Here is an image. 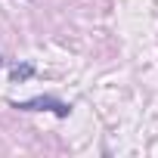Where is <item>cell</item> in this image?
I'll return each instance as SVG.
<instances>
[{"label":"cell","mask_w":158,"mask_h":158,"mask_svg":"<svg viewBox=\"0 0 158 158\" xmlns=\"http://www.w3.org/2000/svg\"><path fill=\"white\" fill-rule=\"evenodd\" d=\"M13 109H19V112H53L56 118L71 115V106L56 99V96H34V99H25V102H13Z\"/></svg>","instance_id":"1"},{"label":"cell","mask_w":158,"mask_h":158,"mask_svg":"<svg viewBox=\"0 0 158 158\" xmlns=\"http://www.w3.org/2000/svg\"><path fill=\"white\" fill-rule=\"evenodd\" d=\"M34 74H37V68H34L31 62H19V65H13V71H10V81H13V84H22V81H31Z\"/></svg>","instance_id":"2"},{"label":"cell","mask_w":158,"mask_h":158,"mask_svg":"<svg viewBox=\"0 0 158 158\" xmlns=\"http://www.w3.org/2000/svg\"><path fill=\"white\" fill-rule=\"evenodd\" d=\"M0 68H3V56H0Z\"/></svg>","instance_id":"3"}]
</instances>
